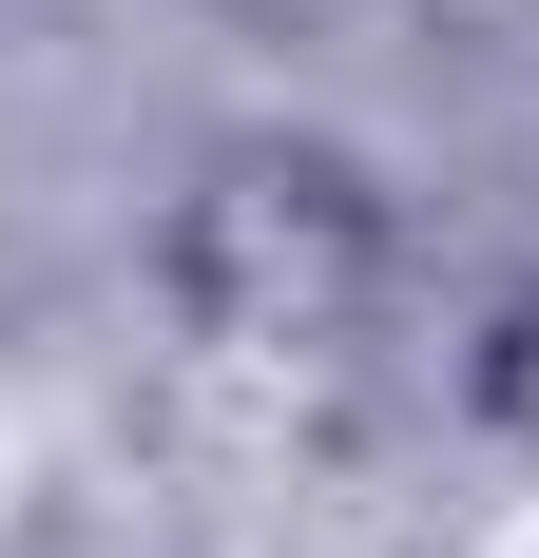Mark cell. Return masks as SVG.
Listing matches in <instances>:
<instances>
[{
  "label": "cell",
  "mask_w": 539,
  "mask_h": 558,
  "mask_svg": "<svg viewBox=\"0 0 539 558\" xmlns=\"http://www.w3.org/2000/svg\"><path fill=\"white\" fill-rule=\"evenodd\" d=\"M520 39H539V0H520Z\"/></svg>",
  "instance_id": "4"
},
{
  "label": "cell",
  "mask_w": 539,
  "mask_h": 558,
  "mask_svg": "<svg viewBox=\"0 0 539 558\" xmlns=\"http://www.w3.org/2000/svg\"><path fill=\"white\" fill-rule=\"evenodd\" d=\"M231 20H270V39H309V20H347V0H231Z\"/></svg>",
  "instance_id": "3"
},
{
  "label": "cell",
  "mask_w": 539,
  "mask_h": 558,
  "mask_svg": "<svg viewBox=\"0 0 539 558\" xmlns=\"http://www.w3.org/2000/svg\"><path fill=\"white\" fill-rule=\"evenodd\" d=\"M463 386H482V424H501V444L539 462V270H520V289L482 308V347H463Z\"/></svg>",
  "instance_id": "2"
},
{
  "label": "cell",
  "mask_w": 539,
  "mask_h": 558,
  "mask_svg": "<svg viewBox=\"0 0 539 558\" xmlns=\"http://www.w3.org/2000/svg\"><path fill=\"white\" fill-rule=\"evenodd\" d=\"M173 328L231 347V366H309L385 308V193L327 135H231L193 193H173Z\"/></svg>",
  "instance_id": "1"
}]
</instances>
